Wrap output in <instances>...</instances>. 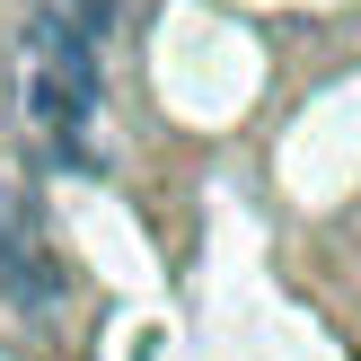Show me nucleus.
Segmentation results:
<instances>
[{"label":"nucleus","instance_id":"nucleus-1","mask_svg":"<svg viewBox=\"0 0 361 361\" xmlns=\"http://www.w3.org/2000/svg\"><path fill=\"white\" fill-rule=\"evenodd\" d=\"M97 97H106V44L62 9V0H27V106L35 141H44L62 168H97Z\"/></svg>","mask_w":361,"mask_h":361},{"label":"nucleus","instance_id":"nucleus-2","mask_svg":"<svg viewBox=\"0 0 361 361\" xmlns=\"http://www.w3.org/2000/svg\"><path fill=\"white\" fill-rule=\"evenodd\" d=\"M0 291H9L18 309H53V300H62V264H53L44 229H35L27 194H18L9 176H0Z\"/></svg>","mask_w":361,"mask_h":361}]
</instances>
